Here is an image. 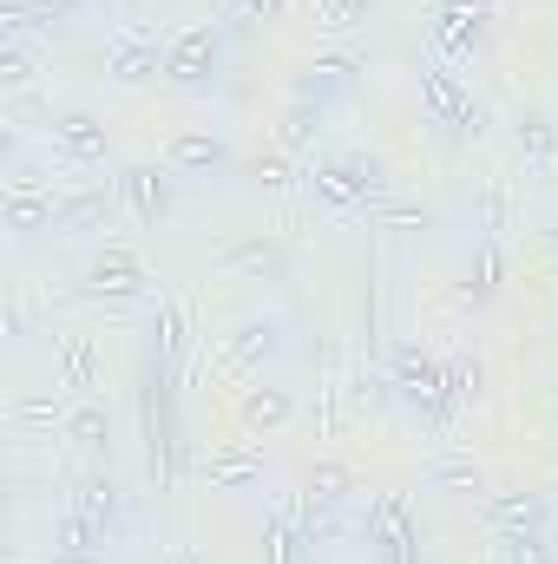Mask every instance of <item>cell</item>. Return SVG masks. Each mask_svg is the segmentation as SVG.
<instances>
[{"instance_id": "obj_27", "label": "cell", "mask_w": 558, "mask_h": 564, "mask_svg": "<svg viewBox=\"0 0 558 564\" xmlns=\"http://www.w3.org/2000/svg\"><path fill=\"white\" fill-rule=\"evenodd\" d=\"M473 224H480V230H486L493 243H500V237L513 230V184H506L500 171H493V177L480 184V210H473Z\"/></svg>"}, {"instance_id": "obj_37", "label": "cell", "mask_w": 558, "mask_h": 564, "mask_svg": "<svg viewBox=\"0 0 558 564\" xmlns=\"http://www.w3.org/2000/svg\"><path fill=\"white\" fill-rule=\"evenodd\" d=\"M375 217L395 224V230H427V204H382Z\"/></svg>"}, {"instance_id": "obj_31", "label": "cell", "mask_w": 558, "mask_h": 564, "mask_svg": "<svg viewBox=\"0 0 558 564\" xmlns=\"http://www.w3.org/2000/svg\"><path fill=\"white\" fill-rule=\"evenodd\" d=\"M60 433H66L73 446H86V453H99V446L112 440V421H106V408H99V401H79V408L66 414V426H60Z\"/></svg>"}, {"instance_id": "obj_29", "label": "cell", "mask_w": 558, "mask_h": 564, "mask_svg": "<svg viewBox=\"0 0 558 564\" xmlns=\"http://www.w3.org/2000/svg\"><path fill=\"white\" fill-rule=\"evenodd\" d=\"M519 158H526L533 171L558 164V126L546 119V112H526V119H519Z\"/></svg>"}, {"instance_id": "obj_21", "label": "cell", "mask_w": 558, "mask_h": 564, "mask_svg": "<svg viewBox=\"0 0 558 564\" xmlns=\"http://www.w3.org/2000/svg\"><path fill=\"white\" fill-rule=\"evenodd\" d=\"M184 355H191V308H184L178 295H164V302H158V361L178 375Z\"/></svg>"}, {"instance_id": "obj_36", "label": "cell", "mask_w": 558, "mask_h": 564, "mask_svg": "<svg viewBox=\"0 0 558 564\" xmlns=\"http://www.w3.org/2000/svg\"><path fill=\"white\" fill-rule=\"evenodd\" d=\"M250 177H257L264 191H289V184H296V177H289V151H270V158H257V164H250Z\"/></svg>"}, {"instance_id": "obj_41", "label": "cell", "mask_w": 558, "mask_h": 564, "mask_svg": "<svg viewBox=\"0 0 558 564\" xmlns=\"http://www.w3.org/2000/svg\"><path fill=\"white\" fill-rule=\"evenodd\" d=\"M552 414H558V401H552Z\"/></svg>"}, {"instance_id": "obj_20", "label": "cell", "mask_w": 558, "mask_h": 564, "mask_svg": "<svg viewBox=\"0 0 558 564\" xmlns=\"http://www.w3.org/2000/svg\"><path fill=\"white\" fill-rule=\"evenodd\" d=\"M322 112L329 106H315V99H289L277 119V151H289V158H302L309 144L322 139Z\"/></svg>"}, {"instance_id": "obj_17", "label": "cell", "mask_w": 558, "mask_h": 564, "mask_svg": "<svg viewBox=\"0 0 558 564\" xmlns=\"http://www.w3.org/2000/svg\"><path fill=\"white\" fill-rule=\"evenodd\" d=\"M264 545H270V564H302L315 552V539H309V525H302V499H282L277 512H270Z\"/></svg>"}, {"instance_id": "obj_13", "label": "cell", "mask_w": 558, "mask_h": 564, "mask_svg": "<svg viewBox=\"0 0 558 564\" xmlns=\"http://www.w3.org/2000/svg\"><path fill=\"white\" fill-rule=\"evenodd\" d=\"M355 79H362V53H322V59H309V66L296 73V99L335 106V99L355 93Z\"/></svg>"}, {"instance_id": "obj_3", "label": "cell", "mask_w": 558, "mask_h": 564, "mask_svg": "<svg viewBox=\"0 0 558 564\" xmlns=\"http://www.w3.org/2000/svg\"><path fill=\"white\" fill-rule=\"evenodd\" d=\"M106 79H119V86H144V79H164V40L139 26V20H119V26H106Z\"/></svg>"}, {"instance_id": "obj_5", "label": "cell", "mask_w": 558, "mask_h": 564, "mask_svg": "<svg viewBox=\"0 0 558 564\" xmlns=\"http://www.w3.org/2000/svg\"><path fill=\"white\" fill-rule=\"evenodd\" d=\"M119 204L139 217L144 230H158L178 210V171L171 164H126L119 171Z\"/></svg>"}, {"instance_id": "obj_16", "label": "cell", "mask_w": 558, "mask_h": 564, "mask_svg": "<svg viewBox=\"0 0 558 564\" xmlns=\"http://www.w3.org/2000/svg\"><path fill=\"white\" fill-rule=\"evenodd\" d=\"M164 164H171L178 177H217V171H230L237 158H230V144L211 139V132H171V139H164Z\"/></svg>"}, {"instance_id": "obj_24", "label": "cell", "mask_w": 558, "mask_h": 564, "mask_svg": "<svg viewBox=\"0 0 558 564\" xmlns=\"http://www.w3.org/2000/svg\"><path fill=\"white\" fill-rule=\"evenodd\" d=\"M224 270H230V276H257V282L277 276V270H282V243L257 230V237H244V243H230V250H224Z\"/></svg>"}, {"instance_id": "obj_35", "label": "cell", "mask_w": 558, "mask_h": 564, "mask_svg": "<svg viewBox=\"0 0 558 564\" xmlns=\"http://www.w3.org/2000/svg\"><path fill=\"white\" fill-rule=\"evenodd\" d=\"M0 86H7V93H26V86H33V53H26L20 40H7V53H0Z\"/></svg>"}, {"instance_id": "obj_6", "label": "cell", "mask_w": 558, "mask_h": 564, "mask_svg": "<svg viewBox=\"0 0 558 564\" xmlns=\"http://www.w3.org/2000/svg\"><path fill=\"white\" fill-rule=\"evenodd\" d=\"M395 394H401L415 414H427V421H447V414H453V401H447V368H440L433 355H420L415 341L395 355Z\"/></svg>"}, {"instance_id": "obj_26", "label": "cell", "mask_w": 558, "mask_h": 564, "mask_svg": "<svg viewBox=\"0 0 558 564\" xmlns=\"http://www.w3.org/2000/svg\"><path fill=\"white\" fill-rule=\"evenodd\" d=\"M0 26H7V40L26 46V33H60L66 13H60L53 0H40V7H33V0H7V7H0Z\"/></svg>"}, {"instance_id": "obj_32", "label": "cell", "mask_w": 558, "mask_h": 564, "mask_svg": "<svg viewBox=\"0 0 558 564\" xmlns=\"http://www.w3.org/2000/svg\"><path fill=\"white\" fill-rule=\"evenodd\" d=\"M66 401L60 394H26V401H13V426H66Z\"/></svg>"}, {"instance_id": "obj_7", "label": "cell", "mask_w": 558, "mask_h": 564, "mask_svg": "<svg viewBox=\"0 0 558 564\" xmlns=\"http://www.w3.org/2000/svg\"><path fill=\"white\" fill-rule=\"evenodd\" d=\"M53 388L79 394V401H93L106 388V355L93 335H53Z\"/></svg>"}, {"instance_id": "obj_8", "label": "cell", "mask_w": 558, "mask_h": 564, "mask_svg": "<svg viewBox=\"0 0 558 564\" xmlns=\"http://www.w3.org/2000/svg\"><path fill=\"white\" fill-rule=\"evenodd\" d=\"M486 20H493V0H433L427 40H433V53L460 59V53H473V40L486 33Z\"/></svg>"}, {"instance_id": "obj_9", "label": "cell", "mask_w": 558, "mask_h": 564, "mask_svg": "<svg viewBox=\"0 0 558 564\" xmlns=\"http://www.w3.org/2000/svg\"><path fill=\"white\" fill-rule=\"evenodd\" d=\"M486 519H493L500 539H546L552 506H546V492H533V486H500V492H486Z\"/></svg>"}, {"instance_id": "obj_22", "label": "cell", "mask_w": 558, "mask_h": 564, "mask_svg": "<svg viewBox=\"0 0 558 564\" xmlns=\"http://www.w3.org/2000/svg\"><path fill=\"white\" fill-rule=\"evenodd\" d=\"M99 545H106V525H93L86 512H60L53 519V558H99Z\"/></svg>"}, {"instance_id": "obj_19", "label": "cell", "mask_w": 558, "mask_h": 564, "mask_svg": "<svg viewBox=\"0 0 558 564\" xmlns=\"http://www.w3.org/2000/svg\"><path fill=\"white\" fill-rule=\"evenodd\" d=\"M282 348V328L277 322H237V335L224 341V361H230V375H250L257 361H270Z\"/></svg>"}, {"instance_id": "obj_34", "label": "cell", "mask_w": 558, "mask_h": 564, "mask_svg": "<svg viewBox=\"0 0 558 564\" xmlns=\"http://www.w3.org/2000/svg\"><path fill=\"white\" fill-rule=\"evenodd\" d=\"M368 20V0H315V26L322 33H355Z\"/></svg>"}, {"instance_id": "obj_33", "label": "cell", "mask_w": 558, "mask_h": 564, "mask_svg": "<svg viewBox=\"0 0 558 564\" xmlns=\"http://www.w3.org/2000/svg\"><path fill=\"white\" fill-rule=\"evenodd\" d=\"M480 394H486V368H480V361H447V401L466 408V401H480Z\"/></svg>"}, {"instance_id": "obj_2", "label": "cell", "mask_w": 558, "mask_h": 564, "mask_svg": "<svg viewBox=\"0 0 558 564\" xmlns=\"http://www.w3.org/2000/svg\"><path fill=\"white\" fill-rule=\"evenodd\" d=\"M224 79V33L217 26H184L164 40V86L178 93H211Z\"/></svg>"}, {"instance_id": "obj_1", "label": "cell", "mask_w": 558, "mask_h": 564, "mask_svg": "<svg viewBox=\"0 0 558 564\" xmlns=\"http://www.w3.org/2000/svg\"><path fill=\"white\" fill-rule=\"evenodd\" d=\"M309 191L329 204V210H382L388 197V171L375 158H322L309 171Z\"/></svg>"}, {"instance_id": "obj_14", "label": "cell", "mask_w": 558, "mask_h": 564, "mask_svg": "<svg viewBox=\"0 0 558 564\" xmlns=\"http://www.w3.org/2000/svg\"><path fill=\"white\" fill-rule=\"evenodd\" d=\"M46 139H53V151H60L66 164H106V151H112L106 126H99L93 112H60V119H46Z\"/></svg>"}, {"instance_id": "obj_28", "label": "cell", "mask_w": 558, "mask_h": 564, "mask_svg": "<svg viewBox=\"0 0 558 564\" xmlns=\"http://www.w3.org/2000/svg\"><path fill=\"white\" fill-rule=\"evenodd\" d=\"M73 512H86L93 525H106V532H119V486H112L106 473H93V479H79V492H73Z\"/></svg>"}, {"instance_id": "obj_39", "label": "cell", "mask_w": 558, "mask_h": 564, "mask_svg": "<svg viewBox=\"0 0 558 564\" xmlns=\"http://www.w3.org/2000/svg\"><path fill=\"white\" fill-rule=\"evenodd\" d=\"M7 335H26V302H7Z\"/></svg>"}, {"instance_id": "obj_10", "label": "cell", "mask_w": 558, "mask_h": 564, "mask_svg": "<svg viewBox=\"0 0 558 564\" xmlns=\"http://www.w3.org/2000/svg\"><path fill=\"white\" fill-rule=\"evenodd\" d=\"M420 99H427L433 126H453V132H473V139H480V106L466 99V86H460L440 59H427V66H420Z\"/></svg>"}, {"instance_id": "obj_23", "label": "cell", "mask_w": 558, "mask_h": 564, "mask_svg": "<svg viewBox=\"0 0 558 564\" xmlns=\"http://www.w3.org/2000/svg\"><path fill=\"white\" fill-rule=\"evenodd\" d=\"M237 421L250 426V433H277V426L296 421V401H289L282 388H244V401H237Z\"/></svg>"}, {"instance_id": "obj_11", "label": "cell", "mask_w": 558, "mask_h": 564, "mask_svg": "<svg viewBox=\"0 0 558 564\" xmlns=\"http://www.w3.org/2000/svg\"><path fill=\"white\" fill-rule=\"evenodd\" d=\"M151 276H144V263L132 250H119V243H106L93 263H86V295H99V302H139Z\"/></svg>"}, {"instance_id": "obj_40", "label": "cell", "mask_w": 558, "mask_h": 564, "mask_svg": "<svg viewBox=\"0 0 558 564\" xmlns=\"http://www.w3.org/2000/svg\"><path fill=\"white\" fill-rule=\"evenodd\" d=\"M53 7H60V13H79V7H93V0H53Z\"/></svg>"}, {"instance_id": "obj_25", "label": "cell", "mask_w": 558, "mask_h": 564, "mask_svg": "<svg viewBox=\"0 0 558 564\" xmlns=\"http://www.w3.org/2000/svg\"><path fill=\"white\" fill-rule=\"evenodd\" d=\"M112 217V197L99 191V184H86V191H73V197H60V237H79V230H99Z\"/></svg>"}, {"instance_id": "obj_18", "label": "cell", "mask_w": 558, "mask_h": 564, "mask_svg": "<svg viewBox=\"0 0 558 564\" xmlns=\"http://www.w3.org/2000/svg\"><path fill=\"white\" fill-rule=\"evenodd\" d=\"M427 486L433 492H453V499H486V466L473 453H440L427 466Z\"/></svg>"}, {"instance_id": "obj_30", "label": "cell", "mask_w": 558, "mask_h": 564, "mask_svg": "<svg viewBox=\"0 0 558 564\" xmlns=\"http://www.w3.org/2000/svg\"><path fill=\"white\" fill-rule=\"evenodd\" d=\"M302 492H309L315 506H342V499L355 492V473H348L342 459H315V466H309V486H302Z\"/></svg>"}, {"instance_id": "obj_12", "label": "cell", "mask_w": 558, "mask_h": 564, "mask_svg": "<svg viewBox=\"0 0 558 564\" xmlns=\"http://www.w3.org/2000/svg\"><path fill=\"white\" fill-rule=\"evenodd\" d=\"M7 230L13 237H40V230H53L60 224V197L33 177V171H13V184H7Z\"/></svg>"}, {"instance_id": "obj_15", "label": "cell", "mask_w": 558, "mask_h": 564, "mask_svg": "<svg viewBox=\"0 0 558 564\" xmlns=\"http://www.w3.org/2000/svg\"><path fill=\"white\" fill-rule=\"evenodd\" d=\"M257 479H264V446H250V440L211 446V459H204V486L211 492H250Z\"/></svg>"}, {"instance_id": "obj_38", "label": "cell", "mask_w": 558, "mask_h": 564, "mask_svg": "<svg viewBox=\"0 0 558 564\" xmlns=\"http://www.w3.org/2000/svg\"><path fill=\"white\" fill-rule=\"evenodd\" d=\"M230 13H244V20H264V26H277L282 13H289V0H230Z\"/></svg>"}, {"instance_id": "obj_4", "label": "cell", "mask_w": 558, "mask_h": 564, "mask_svg": "<svg viewBox=\"0 0 558 564\" xmlns=\"http://www.w3.org/2000/svg\"><path fill=\"white\" fill-rule=\"evenodd\" d=\"M368 552L375 564H420V532H415V506L408 492H382L368 512Z\"/></svg>"}]
</instances>
